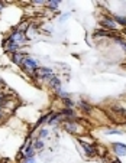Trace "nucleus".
I'll return each mask as SVG.
<instances>
[{
	"label": "nucleus",
	"mask_w": 126,
	"mask_h": 163,
	"mask_svg": "<svg viewBox=\"0 0 126 163\" xmlns=\"http://www.w3.org/2000/svg\"><path fill=\"white\" fill-rule=\"evenodd\" d=\"M22 64H23V66L28 69L29 72H32L33 69L38 66V65H36V61H33V59H31V58H23V62H22Z\"/></svg>",
	"instance_id": "nucleus-1"
},
{
	"label": "nucleus",
	"mask_w": 126,
	"mask_h": 163,
	"mask_svg": "<svg viewBox=\"0 0 126 163\" xmlns=\"http://www.w3.org/2000/svg\"><path fill=\"white\" fill-rule=\"evenodd\" d=\"M113 150L116 152L117 156H126V144H123V143H115Z\"/></svg>",
	"instance_id": "nucleus-2"
},
{
	"label": "nucleus",
	"mask_w": 126,
	"mask_h": 163,
	"mask_svg": "<svg viewBox=\"0 0 126 163\" xmlns=\"http://www.w3.org/2000/svg\"><path fill=\"white\" fill-rule=\"evenodd\" d=\"M62 114H65V115H68V117H70V115H71V117H74V114H73L71 108H65L64 111H62Z\"/></svg>",
	"instance_id": "nucleus-14"
},
{
	"label": "nucleus",
	"mask_w": 126,
	"mask_h": 163,
	"mask_svg": "<svg viewBox=\"0 0 126 163\" xmlns=\"http://www.w3.org/2000/svg\"><path fill=\"white\" fill-rule=\"evenodd\" d=\"M17 46H19V45H17L16 42L10 40V39H9L6 43H5V48H6L9 52H16V51H17Z\"/></svg>",
	"instance_id": "nucleus-6"
},
{
	"label": "nucleus",
	"mask_w": 126,
	"mask_h": 163,
	"mask_svg": "<svg viewBox=\"0 0 126 163\" xmlns=\"http://www.w3.org/2000/svg\"><path fill=\"white\" fill-rule=\"evenodd\" d=\"M59 97L65 100V98H68V94H67V92H61V91H59Z\"/></svg>",
	"instance_id": "nucleus-21"
},
{
	"label": "nucleus",
	"mask_w": 126,
	"mask_h": 163,
	"mask_svg": "<svg viewBox=\"0 0 126 163\" xmlns=\"http://www.w3.org/2000/svg\"><path fill=\"white\" fill-rule=\"evenodd\" d=\"M32 3H33V5H38V6H41V5H44V3H47V2H45V0H33Z\"/></svg>",
	"instance_id": "nucleus-19"
},
{
	"label": "nucleus",
	"mask_w": 126,
	"mask_h": 163,
	"mask_svg": "<svg viewBox=\"0 0 126 163\" xmlns=\"http://www.w3.org/2000/svg\"><path fill=\"white\" fill-rule=\"evenodd\" d=\"M0 82H2V81H0Z\"/></svg>",
	"instance_id": "nucleus-25"
},
{
	"label": "nucleus",
	"mask_w": 126,
	"mask_h": 163,
	"mask_svg": "<svg viewBox=\"0 0 126 163\" xmlns=\"http://www.w3.org/2000/svg\"><path fill=\"white\" fill-rule=\"evenodd\" d=\"M80 143H81V146L84 147V150H86V153L89 154V156H94L97 152H96V149L93 147V146H90V144H87V143H84L83 140H80Z\"/></svg>",
	"instance_id": "nucleus-5"
},
{
	"label": "nucleus",
	"mask_w": 126,
	"mask_h": 163,
	"mask_svg": "<svg viewBox=\"0 0 126 163\" xmlns=\"http://www.w3.org/2000/svg\"><path fill=\"white\" fill-rule=\"evenodd\" d=\"M38 77H44V78H47L48 75H51L52 74V71L49 68H36V72H35Z\"/></svg>",
	"instance_id": "nucleus-4"
},
{
	"label": "nucleus",
	"mask_w": 126,
	"mask_h": 163,
	"mask_svg": "<svg viewBox=\"0 0 126 163\" xmlns=\"http://www.w3.org/2000/svg\"><path fill=\"white\" fill-rule=\"evenodd\" d=\"M48 117H49V114H47V115H44V117H41V119H39V121L36 123V126H39V124H42V123H44L45 120H48Z\"/></svg>",
	"instance_id": "nucleus-15"
},
{
	"label": "nucleus",
	"mask_w": 126,
	"mask_h": 163,
	"mask_svg": "<svg viewBox=\"0 0 126 163\" xmlns=\"http://www.w3.org/2000/svg\"><path fill=\"white\" fill-rule=\"evenodd\" d=\"M80 108L84 110L86 113H90V111H91V107H90L87 103H84V101H80Z\"/></svg>",
	"instance_id": "nucleus-9"
},
{
	"label": "nucleus",
	"mask_w": 126,
	"mask_h": 163,
	"mask_svg": "<svg viewBox=\"0 0 126 163\" xmlns=\"http://www.w3.org/2000/svg\"><path fill=\"white\" fill-rule=\"evenodd\" d=\"M48 5H49V7L57 9V7H58V5H59V2H58V0H51V2H48Z\"/></svg>",
	"instance_id": "nucleus-13"
},
{
	"label": "nucleus",
	"mask_w": 126,
	"mask_h": 163,
	"mask_svg": "<svg viewBox=\"0 0 126 163\" xmlns=\"http://www.w3.org/2000/svg\"><path fill=\"white\" fill-rule=\"evenodd\" d=\"M106 133L107 134H123V131H120V130H107Z\"/></svg>",
	"instance_id": "nucleus-17"
},
{
	"label": "nucleus",
	"mask_w": 126,
	"mask_h": 163,
	"mask_svg": "<svg viewBox=\"0 0 126 163\" xmlns=\"http://www.w3.org/2000/svg\"><path fill=\"white\" fill-rule=\"evenodd\" d=\"M2 117H3V114H2V111H0V120H2Z\"/></svg>",
	"instance_id": "nucleus-24"
},
{
	"label": "nucleus",
	"mask_w": 126,
	"mask_h": 163,
	"mask_svg": "<svg viewBox=\"0 0 126 163\" xmlns=\"http://www.w3.org/2000/svg\"><path fill=\"white\" fill-rule=\"evenodd\" d=\"M101 23H103V26H104V28H107V29H116V22H115L113 19L104 17V19L101 20Z\"/></svg>",
	"instance_id": "nucleus-3"
},
{
	"label": "nucleus",
	"mask_w": 126,
	"mask_h": 163,
	"mask_svg": "<svg viewBox=\"0 0 126 163\" xmlns=\"http://www.w3.org/2000/svg\"><path fill=\"white\" fill-rule=\"evenodd\" d=\"M45 136H48V130H47V129H42V131H41V137H45Z\"/></svg>",
	"instance_id": "nucleus-20"
},
{
	"label": "nucleus",
	"mask_w": 126,
	"mask_h": 163,
	"mask_svg": "<svg viewBox=\"0 0 126 163\" xmlns=\"http://www.w3.org/2000/svg\"><path fill=\"white\" fill-rule=\"evenodd\" d=\"M113 20L115 22H119L120 25H123V26H126V17H123V16H115Z\"/></svg>",
	"instance_id": "nucleus-11"
},
{
	"label": "nucleus",
	"mask_w": 126,
	"mask_h": 163,
	"mask_svg": "<svg viewBox=\"0 0 126 163\" xmlns=\"http://www.w3.org/2000/svg\"><path fill=\"white\" fill-rule=\"evenodd\" d=\"M49 82H51V85H52L54 88H58V89H59V84H61V82H59V80H58L57 77H54Z\"/></svg>",
	"instance_id": "nucleus-12"
},
{
	"label": "nucleus",
	"mask_w": 126,
	"mask_h": 163,
	"mask_svg": "<svg viewBox=\"0 0 126 163\" xmlns=\"http://www.w3.org/2000/svg\"><path fill=\"white\" fill-rule=\"evenodd\" d=\"M112 163H120V160H119V159H113Z\"/></svg>",
	"instance_id": "nucleus-22"
},
{
	"label": "nucleus",
	"mask_w": 126,
	"mask_h": 163,
	"mask_svg": "<svg viewBox=\"0 0 126 163\" xmlns=\"http://www.w3.org/2000/svg\"><path fill=\"white\" fill-rule=\"evenodd\" d=\"M26 163H33V159H28V162Z\"/></svg>",
	"instance_id": "nucleus-23"
},
{
	"label": "nucleus",
	"mask_w": 126,
	"mask_h": 163,
	"mask_svg": "<svg viewBox=\"0 0 126 163\" xmlns=\"http://www.w3.org/2000/svg\"><path fill=\"white\" fill-rule=\"evenodd\" d=\"M65 129H67L68 131H71V133L78 131V126H77V124H74V123H70V121H67V123H65Z\"/></svg>",
	"instance_id": "nucleus-7"
},
{
	"label": "nucleus",
	"mask_w": 126,
	"mask_h": 163,
	"mask_svg": "<svg viewBox=\"0 0 126 163\" xmlns=\"http://www.w3.org/2000/svg\"><path fill=\"white\" fill-rule=\"evenodd\" d=\"M57 120H59V115H58V114H54V115H52V119L49 120V123L54 124V123H57Z\"/></svg>",
	"instance_id": "nucleus-16"
},
{
	"label": "nucleus",
	"mask_w": 126,
	"mask_h": 163,
	"mask_svg": "<svg viewBox=\"0 0 126 163\" xmlns=\"http://www.w3.org/2000/svg\"><path fill=\"white\" fill-rule=\"evenodd\" d=\"M42 146H44V143H42V140H38L35 143V149H42Z\"/></svg>",
	"instance_id": "nucleus-18"
},
{
	"label": "nucleus",
	"mask_w": 126,
	"mask_h": 163,
	"mask_svg": "<svg viewBox=\"0 0 126 163\" xmlns=\"http://www.w3.org/2000/svg\"><path fill=\"white\" fill-rule=\"evenodd\" d=\"M32 156H33V149L29 147V142H28V149L25 150V157L26 159H32Z\"/></svg>",
	"instance_id": "nucleus-10"
},
{
	"label": "nucleus",
	"mask_w": 126,
	"mask_h": 163,
	"mask_svg": "<svg viewBox=\"0 0 126 163\" xmlns=\"http://www.w3.org/2000/svg\"><path fill=\"white\" fill-rule=\"evenodd\" d=\"M13 61H15V64H22L23 62V55H20V54H15L13 55Z\"/></svg>",
	"instance_id": "nucleus-8"
}]
</instances>
